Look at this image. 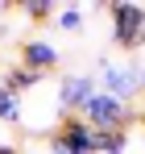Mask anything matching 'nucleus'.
Returning a JSON list of instances; mask_svg holds the SVG:
<instances>
[{"label": "nucleus", "instance_id": "f257e3e1", "mask_svg": "<svg viewBox=\"0 0 145 154\" xmlns=\"http://www.w3.org/2000/svg\"><path fill=\"white\" fill-rule=\"evenodd\" d=\"M79 117H83L91 129H129L137 112H133L124 100H116V96H108V92H99V88H96V92H91V100L83 104V112H79Z\"/></svg>", "mask_w": 145, "mask_h": 154}, {"label": "nucleus", "instance_id": "f03ea898", "mask_svg": "<svg viewBox=\"0 0 145 154\" xmlns=\"http://www.w3.org/2000/svg\"><path fill=\"white\" fill-rule=\"evenodd\" d=\"M108 17H112V42H116L120 50H141L145 4H133V0H112V4H108Z\"/></svg>", "mask_w": 145, "mask_h": 154}, {"label": "nucleus", "instance_id": "7ed1b4c3", "mask_svg": "<svg viewBox=\"0 0 145 154\" xmlns=\"http://www.w3.org/2000/svg\"><path fill=\"white\" fill-rule=\"evenodd\" d=\"M50 150L54 154H96V129L83 117H62L54 137H50Z\"/></svg>", "mask_w": 145, "mask_h": 154}, {"label": "nucleus", "instance_id": "20e7f679", "mask_svg": "<svg viewBox=\"0 0 145 154\" xmlns=\"http://www.w3.org/2000/svg\"><path fill=\"white\" fill-rule=\"evenodd\" d=\"M96 88L129 104V96L137 92V67H116L112 58H99V83Z\"/></svg>", "mask_w": 145, "mask_h": 154}, {"label": "nucleus", "instance_id": "39448f33", "mask_svg": "<svg viewBox=\"0 0 145 154\" xmlns=\"http://www.w3.org/2000/svg\"><path fill=\"white\" fill-rule=\"evenodd\" d=\"M91 92H96V79L91 75H62V83H58V104H62V112H67V117H79L83 104L91 100Z\"/></svg>", "mask_w": 145, "mask_h": 154}, {"label": "nucleus", "instance_id": "423d86ee", "mask_svg": "<svg viewBox=\"0 0 145 154\" xmlns=\"http://www.w3.org/2000/svg\"><path fill=\"white\" fill-rule=\"evenodd\" d=\"M58 63H62V54H58V46H54V42H46V38H29V42L21 46V67L37 71V75L54 71Z\"/></svg>", "mask_w": 145, "mask_h": 154}, {"label": "nucleus", "instance_id": "0eeeda50", "mask_svg": "<svg viewBox=\"0 0 145 154\" xmlns=\"http://www.w3.org/2000/svg\"><path fill=\"white\" fill-rule=\"evenodd\" d=\"M129 133L124 129H96V154H124Z\"/></svg>", "mask_w": 145, "mask_h": 154}, {"label": "nucleus", "instance_id": "6e6552de", "mask_svg": "<svg viewBox=\"0 0 145 154\" xmlns=\"http://www.w3.org/2000/svg\"><path fill=\"white\" fill-rule=\"evenodd\" d=\"M37 83H42V75H37V71H29V67H21V63H17V67H8V75H4V88H8V92H17V96L29 92V88H37Z\"/></svg>", "mask_w": 145, "mask_h": 154}, {"label": "nucleus", "instance_id": "1a4fd4ad", "mask_svg": "<svg viewBox=\"0 0 145 154\" xmlns=\"http://www.w3.org/2000/svg\"><path fill=\"white\" fill-rule=\"evenodd\" d=\"M83 8L79 4H58V13H54V25L62 29V33H83Z\"/></svg>", "mask_w": 145, "mask_h": 154}, {"label": "nucleus", "instance_id": "9d476101", "mask_svg": "<svg viewBox=\"0 0 145 154\" xmlns=\"http://www.w3.org/2000/svg\"><path fill=\"white\" fill-rule=\"evenodd\" d=\"M0 121H8V125H21V121H25L21 96H17V92H8L4 83H0Z\"/></svg>", "mask_w": 145, "mask_h": 154}, {"label": "nucleus", "instance_id": "9b49d317", "mask_svg": "<svg viewBox=\"0 0 145 154\" xmlns=\"http://www.w3.org/2000/svg\"><path fill=\"white\" fill-rule=\"evenodd\" d=\"M21 8H25L29 21H50V17L58 13V4H50V0H33V4H21Z\"/></svg>", "mask_w": 145, "mask_h": 154}, {"label": "nucleus", "instance_id": "f8f14e48", "mask_svg": "<svg viewBox=\"0 0 145 154\" xmlns=\"http://www.w3.org/2000/svg\"><path fill=\"white\" fill-rule=\"evenodd\" d=\"M0 154H21V146H13V142H0Z\"/></svg>", "mask_w": 145, "mask_h": 154}, {"label": "nucleus", "instance_id": "ddd939ff", "mask_svg": "<svg viewBox=\"0 0 145 154\" xmlns=\"http://www.w3.org/2000/svg\"><path fill=\"white\" fill-rule=\"evenodd\" d=\"M137 88H145V67H137Z\"/></svg>", "mask_w": 145, "mask_h": 154}, {"label": "nucleus", "instance_id": "4468645a", "mask_svg": "<svg viewBox=\"0 0 145 154\" xmlns=\"http://www.w3.org/2000/svg\"><path fill=\"white\" fill-rule=\"evenodd\" d=\"M141 46H145V29H141Z\"/></svg>", "mask_w": 145, "mask_h": 154}, {"label": "nucleus", "instance_id": "2eb2a0df", "mask_svg": "<svg viewBox=\"0 0 145 154\" xmlns=\"http://www.w3.org/2000/svg\"><path fill=\"white\" fill-rule=\"evenodd\" d=\"M141 125H145V108H141Z\"/></svg>", "mask_w": 145, "mask_h": 154}]
</instances>
